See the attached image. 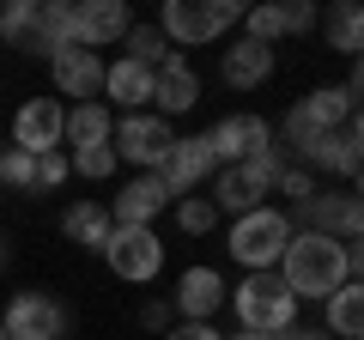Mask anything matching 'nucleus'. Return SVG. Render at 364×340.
I'll use <instances>...</instances> for the list:
<instances>
[{"mask_svg": "<svg viewBox=\"0 0 364 340\" xmlns=\"http://www.w3.org/2000/svg\"><path fill=\"white\" fill-rule=\"evenodd\" d=\"M273 274L286 280V292L298 304H328L346 280L364 274V249L340 243V237H322V231H291V243H286Z\"/></svg>", "mask_w": 364, "mask_h": 340, "instance_id": "obj_1", "label": "nucleus"}, {"mask_svg": "<svg viewBox=\"0 0 364 340\" xmlns=\"http://www.w3.org/2000/svg\"><path fill=\"white\" fill-rule=\"evenodd\" d=\"M225 304H231V316H237V328L243 334H267V340H279L286 328H298L304 322V304L286 292V280L273 274H243L231 292H225Z\"/></svg>", "mask_w": 364, "mask_h": 340, "instance_id": "obj_2", "label": "nucleus"}, {"mask_svg": "<svg viewBox=\"0 0 364 340\" xmlns=\"http://www.w3.org/2000/svg\"><path fill=\"white\" fill-rule=\"evenodd\" d=\"M152 25L176 55H188V49H200V43L231 37V31L243 25V0H164Z\"/></svg>", "mask_w": 364, "mask_h": 340, "instance_id": "obj_3", "label": "nucleus"}, {"mask_svg": "<svg viewBox=\"0 0 364 340\" xmlns=\"http://www.w3.org/2000/svg\"><path fill=\"white\" fill-rule=\"evenodd\" d=\"M291 243V213L286 207H255L243 213V219H231V262L243 267V274H267V267H279V255H286Z\"/></svg>", "mask_w": 364, "mask_h": 340, "instance_id": "obj_4", "label": "nucleus"}, {"mask_svg": "<svg viewBox=\"0 0 364 340\" xmlns=\"http://www.w3.org/2000/svg\"><path fill=\"white\" fill-rule=\"evenodd\" d=\"M170 146H176V122L152 116V110H140V116H116V128H109V152H116V164L128 170H152L170 158Z\"/></svg>", "mask_w": 364, "mask_h": 340, "instance_id": "obj_5", "label": "nucleus"}, {"mask_svg": "<svg viewBox=\"0 0 364 340\" xmlns=\"http://www.w3.org/2000/svg\"><path fill=\"white\" fill-rule=\"evenodd\" d=\"M0 328H6V340H67L73 334V310H67L55 292H13L6 298V310H0Z\"/></svg>", "mask_w": 364, "mask_h": 340, "instance_id": "obj_6", "label": "nucleus"}, {"mask_svg": "<svg viewBox=\"0 0 364 340\" xmlns=\"http://www.w3.org/2000/svg\"><path fill=\"white\" fill-rule=\"evenodd\" d=\"M104 262L122 286H152L164 274V237L152 225H116L109 243H104Z\"/></svg>", "mask_w": 364, "mask_h": 340, "instance_id": "obj_7", "label": "nucleus"}, {"mask_svg": "<svg viewBox=\"0 0 364 340\" xmlns=\"http://www.w3.org/2000/svg\"><path fill=\"white\" fill-rule=\"evenodd\" d=\"M225 292H231V280L213 262H195V267H182V274L170 280L164 298H170V310H176V322H219Z\"/></svg>", "mask_w": 364, "mask_h": 340, "instance_id": "obj_8", "label": "nucleus"}, {"mask_svg": "<svg viewBox=\"0 0 364 340\" xmlns=\"http://www.w3.org/2000/svg\"><path fill=\"white\" fill-rule=\"evenodd\" d=\"M291 231H322V237H340V243H358L364 207H358V195H328L316 183V195L291 207Z\"/></svg>", "mask_w": 364, "mask_h": 340, "instance_id": "obj_9", "label": "nucleus"}, {"mask_svg": "<svg viewBox=\"0 0 364 340\" xmlns=\"http://www.w3.org/2000/svg\"><path fill=\"white\" fill-rule=\"evenodd\" d=\"M61 128H67V104H61V97H25V104L13 110V134H6V146H18V152H31V158L61 152Z\"/></svg>", "mask_w": 364, "mask_h": 340, "instance_id": "obj_10", "label": "nucleus"}, {"mask_svg": "<svg viewBox=\"0 0 364 340\" xmlns=\"http://www.w3.org/2000/svg\"><path fill=\"white\" fill-rule=\"evenodd\" d=\"M207 146H213V164H243V158H255L261 146H273V122L255 116V110H237V116H219L207 128Z\"/></svg>", "mask_w": 364, "mask_h": 340, "instance_id": "obj_11", "label": "nucleus"}, {"mask_svg": "<svg viewBox=\"0 0 364 340\" xmlns=\"http://www.w3.org/2000/svg\"><path fill=\"white\" fill-rule=\"evenodd\" d=\"M213 146H207V134H176V146H170V158L158 164V183L170 188V201L176 195H200V188L213 183Z\"/></svg>", "mask_w": 364, "mask_h": 340, "instance_id": "obj_12", "label": "nucleus"}, {"mask_svg": "<svg viewBox=\"0 0 364 340\" xmlns=\"http://www.w3.org/2000/svg\"><path fill=\"white\" fill-rule=\"evenodd\" d=\"M200 97H207V85H200V73H195L188 55H170L164 67H152V116L176 122V116H188V110H200Z\"/></svg>", "mask_w": 364, "mask_h": 340, "instance_id": "obj_13", "label": "nucleus"}, {"mask_svg": "<svg viewBox=\"0 0 364 340\" xmlns=\"http://www.w3.org/2000/svg\"><path fill=\"white\" fill-rule=\"evenodd\" d=\"M49 85H55V97H73V104H91V97L104 92V55H91V49H61V55H49Z\"/></svg>", "mask_w": 364, "mask_h": 340, "instance_id": "obj_14", "label": "nucleus"}, {"mask_svg": "<svg viewBox=\"0 0 364 340\" xmlns=\"http://www.w3.org/2000/svg\"><path fill=\"white\" fill-rule=\"evenodd\" d=\"M164 213H170V188L158 183L152 170H134L128 183L116 188V201H109V219H116V225H152V231H158Z\"/></svg>", "mask_w": 364, "mask_h": 340, "instance_id": "obj_15", "label": "nucleus"}, {"mask_svg": "<svg viewBox=\"0 0 364 340\" xmlns=\"http://www.w3.org/2000/svg\"><path fill=\"white\" fill-rule=\"evenodd\" d=\"M134 25V13L122 6V0H85V6H73V43L91 55H104L109 43H122Z\"/></svg>", "mask_w": 364, "mask_h": 340, "instance_id": "obj_16", "label": "nucleus"}, {"mask_svg": "<svg viewBox=\"0 0 364 340\" xmlns=\"http://www.w3.org/2000/svg\"><path fill=\"white\" fill-rule=\"evenodd\" d=\"M97 104L122 110V116H140V110H152V67L140 61H104V92H97Z\"/></svg>", "mask_w": 364, "mask_h": 340, "instance_id": "obj_17", "label": "nucleus"}, {"mask_svg": "<svg viewBox=\"0 0 364 340\" xmlns=\"http://www.w3.org/2000/svg\"><path fill=\"white\" fill-rule=\"evenodd\" d=\"M219 79L231 92H261L273 79V49L249 43V37H231V49H219Z\"/></svg>", "mask_w": 364, "mask_h": 340, "instance_id": "obj_18", "label": "nucleus"}, {"mask_svg": "<svg viewBox=\"0 0 364 340\" xmlns=\"http://www.w3.org/2000/svg\"><path fill=\"white\" fill-rule=\"evenodd\" d=\"M109 231H116V219H109L104 201H73V207L61 213V237H67V243H79V249H91V255H104Z\"/></svg>", "mask_w": 364, "mask_h": 340, "instance_id": "obj_19", "label": "nucleus"}, {"mask_svg": "<svg viewBox=\"0 0 364 340\" xmlns=\"http://www.w3.org/2000/svg\"><path fill=\"white\" fill-rule=\"evenodd\" d=\"M109 128H116V110L109 104H67V128H61V152H79V146H109Z\"/></svg>", "mask_w": 364, "mask_h": 340, "instance_id": "obj_20", "label": "nucleus"}, {"mask_svg": "<svg viewBox=\"0 0 364 340\" xmlns=\"http://www.w3.org/2000/svg\"><path fill=\"white\" fill-rule=\"evenodd\" d=\"M328 37V49L334 55H346V61H358V49H364V13H358V0H334L322 13V25H316Z\"/></svg>", "mask_w": 364, "mask_h": 340, "instance_id": "obj_21", "label": "nucleus"}, {"mask_svg": "<svg viewBox=\"0 0 364 340\" xmlns=\"http://www.w3.org/2000/svg\"><path fill=\"white\" fill-rule=\"evenodd\" d=\"M322 310H328V322H322L328 340H358L364 334V286H358V280H346Z\"/></svg>", "mask_w": 364, "mask_h": 340, "instance_id": "obj_22", "label": "nucleus"}, {"mask_svg": "<svg viewBox=\"0 0 364 340\" xmlns=\"http://www.w3.org/2000/svg\"><path fill=\"white\" fill-rule=\"evenodd\" d=\"M207 201L219 207V219H225V213H231V219H243V213L267 207V201H261V195H255V188L243 183V176H237L231 164H225V170H213V183H207Z\"/></svg>", "mask_w": 364, "mask_h": 340, "instance_id": "obj_23", "label": "nucleus"}, {"mask_svg": "<svg viewBox=\"0 0 364 340\" xmlns=\"http://www.w3.org/2000/svg\"><path fill=\"white\" fill-rule=\"evenodd\" d=\"M0 43L37 55V0H6L0 6Z\"/></svg>", "mask_w": 364, "mask_h": 340, "instance_id": "obj_24", "label": "nucleus"}, {"mask_svg": "<svg viewBox=\"0 0 364 340\" xmlns=\"http://www.w3.org/2000/svg\"><path fill=\"white\" fill-rule=\"evenodd\" d=\"M170 219H176L182 237H213L219 231V207H213L207 195H176L170 201Z\"/></svg>", "mask_w": 364, "mask_h": 340, "instance_id": "obj_25", "label": "nucleus"}, {"mask_svg": "<svg viewBox=\"0 0 364 340\" xmlns=\"http://www.w3.org/2000/svg\"><path fill=\"white\" fill-rule=\"evenodd\" d=\"M170 43L158 37V25H140V18H134L128 25V37H122V61H140V67H164L170 61Z\"/></svg>", "mask_w": 364, "mask_h": 340, "instance_id": "obj_26", "label": "nucleus"}, {"mask_svg": "<svg viewBox=\"0 0 364 340\" xmlns=\"http://www.w3.org/2000/svg\"><path fill=\"white\" fill-rule=\"evenodd\" d=\"M231 170L243 176L249 188H255L261 201H267V195H273V183H279V170H286V152H279V146H261L255 158H243V164H231Z\"/></svg>", "mask_w": 364, "mask_h": 340, "instance_id": "obj_27", "label": "nucleus"}, {"mask_svg": "<svg viewBox=\"0 0 364 340\" xmlns=\"http://www.w3.org/2000/svg\"><path fill=\"white\" fill-rule=\"evenodd\" d=\"M67 170H73V176H85V183H109V176H116V152H109V146H79V152H67Z\"/></svg>", "mask_w": 364, "mask_h": 340, "instance_id": "obj_28", "label": "nucleus"}, {"mask_svg": "<svg viewBox=\"0 0 364 340\" xmlns=\"http://www.w3.org/2000/svg\"><path fill=\"white\" fill-rule=\"evenodd\" d=\"M0 188H37V158L18 146H0Z\"/></svg>", "mask_w": 364, "mask_h": 340, "instance_id": "obj_29", "label": "nucleus"}, {"mask_svg": "<svg viewBox=\"0 0 364 340\" xmlns=\"http://www.w3.org/2000/svg\"><path fill=\"white\" fill-rule=\"evenodd\" d=\"M243 37H249V43H267V49H273V43L286 37V25H279V6H243Z\"/></svg>", "mask_w": 364, "mask_h": 340, "instance_id": "obj_30", "label": "nucleus"}, {"mask_svg": "<svg viewBox=\"0 0 364 340\" xmlns=\"http://www.w3.org/2000/svg\"><path fill=\"white\" fill-rule=\"evenodd\" d=\"M279 25H286V37H310L322 25V6L316 0H279Z\"/></svg>", "mask_w": 364, "mask_h": 340, "instance_id": "obj_31", "label": "nucleus"}, {"mask_svg": "<svg viewBox=\"0 0 364 340\" xmlns=\"http://www.w3.org/2000/svg\"><path fill=\"white\" fill-rule=\"evenodd\" d=\"M273 195H286V213H291L298 201H310V195H316V176H310V170H298V164L286 158V170H279V183H273Z\"/></svg>", "mask_w": 364, "mask_h": 340, "instance_id": "obj_32", "label": "nucleus"}, {"mask_svg": "<svg viewBox=\"0 0 364 340\" xmlns=\"http://www.w3.org/2000/svg\"><path fill=\"white\" fill-rule=\"evenodd\" d=\"M73 170H67V152H43L37 158V188H61Z\"/></svg>", "mask_w": 364, "mask_h": 340, "instance_id": "obj_33", "label": "nucleus"}, {"mask_svg": "<svg viewBox=\"0 0 364 340\" xmlns=\"http://www.w3.org/2000/svg\"><path fill=\"white\" fill-rule=\"evenodd\" d=\"M158 340H225V328L219 322H170Z\"/></svg>", "mask_w": 364, "mask_h": 340, "instance_id": "obj_34", "label": "nucleus"}, {"mask_svg": "<svg viewBox=\"0 0 364 340\" xmlns=\"http://www.w3.org/2000/svg\"><path fill=\"white\" fill-rule=\"evenodd\" d=\"M170 322H176V310H170V298H146V304H140V328H152V334H164Z\"/></svg>", "mask_w": 364, "mask_h": 340, "instance_id": "obj_35", "label": "nucleus"}, {"mask_svg": "<svg viewBox=\"0 0 364 340\" xmlns=\"http://www.w3.org/2000/svg\"><path fill=\"white\" fill-rule=\"evenodd\" d=\"M279 340H328V334H322V328H316V322H298V328H286V334H279Z\"/></svg>", "mask_w": 364, "mask_h": 340, "instance_id": "obj_36", "label": "nucleus"}, {"mask_svg": "<svg viewBox=\"0 0 364 340\" xmlns=\"http://www.w3.org/2000/svg\"><path fill=\"white\" fill-rule=\"evenodd\" d=\"M6 255H13V249H6V231H0V274H6Z\"/></svg>", "mask_w": 364, "mask_h": 340, "instance_id": "obj_37", "label": "nucleus"}, {"mask_svg": "<svg viewBox=\"0 0 364 340\" xmlns=\"http://www.w3.org/2000/svg\"><path fill=\"white\" fill-rule=\"evenodd\" d=\"M225 340H267V334H243V328H237V334H225Z\"/></svg>", "mask_w": 364, "mask_h": 340, "instance_id": "obj_38", "label": "nucleus"}, {"mask_svg": "<svg viewBox=\"0 0 364 340\" xmlns=\"http://www.w3.org/2000/svg\"><path fill=\"white\" fill-rule=\"evenodd\" d=\"M0 340H6V328H0Z\"/></svg>", "mask_w": 364, "mask_h": 340, "instance_id": "obj_39", "label": "nucleus"}, {"mask_svg": "<svg viewBox=\"0 0 364 340\" xmlns=\"http://www.w3.org/2000/svg\"><path fill=\"white\" fill-rule=\"evenodd\" d=\"M0 146H6V140H0Z\"/></svg>", "mask_w": 364, "mask_h": 340, "instance_id": "obj_40", "label": "nucleus"}]
</instances>
